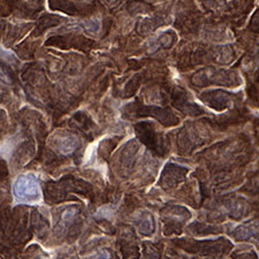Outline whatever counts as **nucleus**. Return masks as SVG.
Instances as JSON below:
<instances>
[{"instance_id":"nucleus-1","label":"nucleus","mask_w":259,"mask_h":259,"mask_svg":"<svg viewBox=\"0 0 259 259\" xmlns=\"http://www.w3.org/2000/svg\"><path fill=\"white\" fill-rule=\"evenodd\" d=\"M14 195L20 202L31 203L40 198L39 183L33 175H22L14 183Z\"/></svg>"},{"instance_id":"nucleus-3","label":"nucleus","mask_w":259,"mask_h":259,"mask_svg":"<svg viewBox=\"0 0 259 259\" xmlns=\"http://www.w3.org/2000/svg\"><path fill=\"white\" fill-rule=\"evenodd\" d=\"M137 225H139L140 231L143 234H151L154 229L152 215L148 214V213L140 215L139 220H137Z\"/></svg>"},{"instance_id":"nucleus-2","label":"nucleus","mask_w":259,"mask_h":259,"mask_svg":"<svg viewBox=\"0 0 259 259\" xmlns=\"http://www.w3.org/2000/svg\"><path fill=\"white\" fill-rule=\"evenodd\" d=\"M259 234V225L258 224H248L243 225V226L237 227L235 231H234V237L236 240H250L253 239L254 236H257Z\"/></svg>"}]
</instances>
